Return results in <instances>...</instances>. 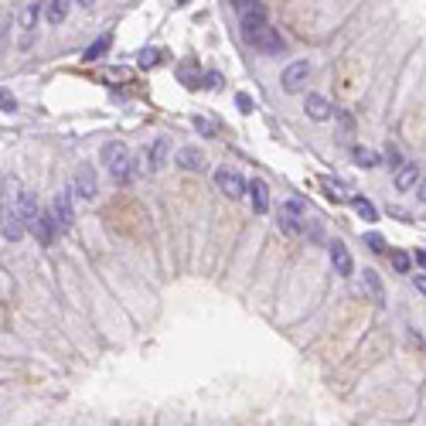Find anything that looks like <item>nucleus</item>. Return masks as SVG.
<instances>
[{
    "label": "nucleus",
    "mask_w": 426,
    "mask_h": 426,
    "mask_svg": "<svg viewBox=\"0 0 426 426\" xmlns=\"http://www.w3.org/2000/svg\"><path fill=\"white\" fill-rule=\"evenodd\" d=\"M72 191V188H69ZM69 191H58L55 198H52V205H48V215L55 218V225H58V232H69L72 229V222H76V212H72V194Z\"/></svg>",
    "instance_id": "4"
},
{
    "label": "nucleus",
    "mask_w": 426,
    "mask_h": 426,
    "mask_svg": "<svg viewBox=\"0 0 426 426\" xmlns=\"http://www.w3.org/2000/svg\"><path fill=\"white\" fill-rule=\"evenodd\" d=\"M161 65V52L157 48H144L140 52V69H157Z\"/></svg>",
    "instance_id": "26"
},
{
    "label": "nucleus",
    "mask_w": 426,
    "mask_h": 426,
    "mask_svg": "<svg viewBox=\"0 0 426 426\" xmlns=\"http://www.w3.org/2000/svg\"><path fill=\"white\" fill-rule=\"evenodd\" d=\"M269 21H266V7L256 0L253 7H246V10H239V27H243V38L246 34H253V31H259V27H266Z\"/></svg>",
    "instance_id": "9"
},
{
    "label": "nucleus",
    "mask_w": 426,
    "mask_h": 426,
    "mask_svg": "<svg viewBox=\"0 0 426 426\" xmlns=\"http://www.w3.org/2000/svg\"><path fill=\"white\" fill-rule=\"evenodd\" d=\"M365 246H368L372 253H385V239H382L379 232H368V236H365Z\"/></svg>",
    "instance_id": "28"
},
{
    "label": "nucleus",
    "mask_w": 426,
    "mask_h": 426,
    "mask_svg": "<svg viewBox=\"0 0 426 426\" xmlns=\"http://www.w3.org/2000/svg\"><path fill=\"white\" fill-rule=\"evenodd\" d=\"M351 205H355L358 218H365V222H375V218H379V215H375V205H372L368 198H351Z\"/></svg>",
    "instance_id": "23"
},
{
    "label": "nucleus",
    "mask_w": 426,
    "mask_h": 426,
    "mask_svg": "<svg viewBox=\"0 0 426 426\" xmlns=\"http://www.w3.org/2000/svg\"><path fill=\"white\" fill-rule=\"evenodd\" d=\"M102 164H106V170L113 174V181L116 184H126L133 174H137V161L130 157V147L123 144V140H109V144H102Z\"/></svg>",
    "instance_id": "1"
},
{
    "label": "nucleus",
    "mask_w": 426,
    "mask_h": 426,
    "mask_svg": "<svg viewBox=\"0 0 426 426\" xmlns=\"http://www.w3.org/2000/svg\"><path fill=\"white\" fill-rule=\"evenodd\" d=\"M34 236H38V243H41V246H52V243H55L58 225H55V218H52L48 212H41V218L34 222Z\"/></svg>",
    "instance_id": "17"
},
{
    "label": "nucleus",
    "mask_w": 426,
    "mask_h": 426,
    "mask_svg": "<svg viewBox=\"0 0 426 426\" xmlns=\"http://www.w3.org/2000/svg\"><path fill=\"white\" fill-rule=\"evenodd\" d=\"M79 3H82V7H89V3H92V0H79Z\"/></svg>",
    "instance_id": "35"
},
{
    "label": "nucleus",
    "mask_w": 426,
    "mask_h": 426,
    "mask_svg": "<svg viewBox=\"0 0 426 426\" xmlns=\"http://www.w3.org/2000/svg\"><path fill=\"white\" fill-rule=\"evenodd\" d=\"M321 188L328 191L331 201H351V194H348L351 188H348L344 181H338V177H321Z\"/></svg>",
    "instance_id": "20"
},
{
    "label": "nucleus",
    "mask_w": 426,
    "mask_h": 426,
    "mask_svg": "<svg viewBox=\"0 0 426 426\" xmlns=\"http://www.w3.org/2000/svg\"><path fill=\"white\" fill-rule=\"evenodd\" d=\"M24 229H27V225H24V218L17 215V208L3 201V239H7V243H17V239L24 236Z\"/></svg>",
    "instance_id": "12"
},
{
    "label": "nucleus",
    "mask_w": 426,
    "mask_h": 426,
    "mask_svg": "<svg viewBox=\"0 0 426 426\" xmlns=\"http://www.w3.org/2000/svg\"><path fill=\"white\" fill-rule=\"evenodd\" d=\"M355 161H358L361 168H379V154L368 150V147H355Z\"/></svg>",
    "instance_id": "24"
},
{
    "label": "nucleus",
    "mask_w": 426,
    "mask_h": 426,
    "mask_svg": "<svg viewBox=\"0 0 426 426\" xmlns=\"http://www.w3.org/2000/svg\"><path fill=\"white\" fill-rule=\"evenodd\" d=\"M72 191L79 198H85V201H92L99 194V177H96V170L89 168V164H82V168L72 174Z\"/></svg>",
    "instance_id": "7"
},
{
    "label": "nucleus",
    "mask_w": 426,
    "mask_h": 426,
    "mask_svg": "<svg viewBox=\"0 0 426 426\" xmlns=\"http://www.w3.org/2000/svg\"><path fill=\"white\" fill-rule=\"evenodd\" d=\"M328 256H331V266H335V273L338 276H351L355 273V262H351V253H348V246L335 239L331 246H328Z\"/></svg>",
    "instance_id": "11"
},
{
    "label": "nucleus",
    "mask_w": 426,
    "mask_h": 426,
    "mask_svg": "<svg viewBox=\"0 0 426 426\" xmlns=\"http://www.w3.org/2000/svg\"><path fill=\"white\" fill-rule=\"evenodd\" d=\"M304 109H307V116H311V120L324 123V120H331V109H335V106H331V102H328L324 96L311 92V96H307V102H304Z\"/></svg>",
    "instance_id": "15"
},
{
    "label": "nucleus",
    "mask_w": 426,
    "mask_h": 426,
    "mask_svg": "<svg viewBox=\"0 0 426 426\" xmlns=\"http://www.w3.org/2000/svg\"><path fill=\"white\" fill-rule=\"evenodd\" d=\"M361 283H365V290L372 293V300L382 307V304H385V287H382V276H379L375 269H361Z\"/></svg>",
    "instance_id": "18"
},
{
    "label": "nucleus",
    "mask_w": 426,
    "mask_h": 426,
    "mask_svg": "<svg viewBox=\"0 0 426 426\" xmlns=\"http://www.w3.org/2000/svg\"><path fill=\"white\" fill-rule=\"evenodd\" d=\"M0 106H3V113H17V99H14L7 89L0 92Z\"/></svg>",
    "instance_id": "29"
},
{
    "label": "nucleus",
    "mask_w": 426,
    "mask_h": 426,
    "mask_svg": "<svg viewBox=\"0 0 426 426\" xmlns=\"http://www.w3.org/2000/svg\"><path fill=\"white\" fill-rule=\"evenodd\" d=\"M144 164H150V170H161L168 164V137H157L150 144V150L144 154Z\"/></svg>",
    "instance_id": "16"
},
{
    "label": "nucleus",
    "mask_w": 426,
    "mask_h": 426,
    "mask_svg": "<svg viewBox=\"0 0 426 426\" xmlns=\"http://www.w3.org/2000/svg\"><path fill=\"white\" fill-rule=\"evenodd\" d=\"M307 79H311V65L307 62L287 65V72H283V92H300L307 85Z\"/></svg>",
    "instance_id": "10"
},
{
    "label": "nucleus",
    "mask_w": 426,
    "mask_h": 426,
    "mask_svg": "<svg viewBox=\"0 0 426 426\" xmlns=\"http://www.w3.org/2000/svg\"><path fill=\"white\" fill-rule=\"evenodd\" d=\"M177 168L181 170H201L205 168V154L198 147H181L177 150Z\"/></svg>",
    "instance_id": "19"
},
{
    "label": "nucleus",
    "mask_w": 426,
    "mask_h": 426,
    "mask_svg": "<svg viewBox=\"0 0 426 426\" xmlns=\"http://www.w3.org/2000/svg\"><path fill=\"white\" fill-rule=\"evenodd\" d=\"M215 188L225 194V198H243L249 191V184L243 181V174L232 168H218L215 170Z\"/></svg>",
    "instance_id": "6"
},
{
    "label": "nucleus",
    "mask_w": 426,
    "mask_h": 426,
    "mask_svg": "<svg viewBox=\"0 0 426 426\" xmlns=\"http://www.w3.org/2000/svg\"><path fill=\"white\" fill-rule=\"evenodd\" d=\"M38 14H41L38 0H34V3H24V7H21V14H17V45H21V48H27V45L34 41Z\"/></svg>",
    "instance_id": "5"
},
{
    "label": "nucleus",
    "mask_w": 426,
    "mask_h": 426,
    "mask_svg": "<svg viewBox=\"0 0 426 426\" xmlns=\"http://www.w3.org/2000/svg\"><path fill=\"white\" fill-rule=\"evenodd\" d=\"M389 259H392V269H396V273H410V256L403 253V249H392Z\"/></svg>",
    "instance_id": "27"
},
{
    "label": "nucleus",
    "mask_w": 426,
    "mask_h": 426,
    "mask_svg": "<svg viewBox=\"0 0 426 426\" xmlns=\"http://www.w3.org/2000/svg\"><path fill=\"white\" fill-rule=\"evenodd\" d=\"M72 10V0H48V24H62Z\"/></svg>",
    "instance_id": "22"
},
{
    "label": "nucleus",
    "mask_w": 426,
    "mask_h": 426,
    "mask_svg": "<svg viewBox=\"0 0 426 426\" xmlns=\"http://www.w3.org/2000/svg\"><path fill=\"white\" fill-rule=\"evenodd\" d=\"M416 198H420V201H426V174L420 177V184H416Z\"/></svg>",
    "instance_id": "31"
},
{
    "label": "nucleus",
    "mask_w": 426,
    "mask_h": 426,
    "mask_svg": "<svg viewBox=\"0 0 426 426\" xmlns=\"http://www.w3.org/2000/svg\"><path fill=\"white\" fill-rule=\"evenodd\" d=\"M246 41L253 45L256 52H262V55H280V52H287V41L280 38V31L276 27H259V31H253V34H246Z\"/></svg>",
    "instance_id": "3"
},
{
    "label": "nucleus",
    "mask_w": 426,
    "mask_h": 426,
    "mask_svg": "<svg viewBox=\"0 0 426 426\" xmlns=\"http://www.w3.org/2000/svg\"><path fill=\"white\" fill-rule=\"evenodd\" d=\"M420 164H413V161H406V164H399L396 168V188L399 191H413L416 184H420Z\"/></svg>",
    "instance_id": "14"
},
{
    "label": "nucleus",
    "mask_w": 426,
    "mask_h": 426,
    "mask_svg": "<svg viewBox=\"0 0 426 426\" xmlns=\"http://www.w3.org/2000/svg\"><path fill=\"white\" fill-rule=\"evenodd\" d=\"M246 194H249V201H253V212H256V215H266V212H269V188H266V181L253 177Z\"/></svg>",
    "instance_id": "13"
},
{
    "label": "nucleus",
    "mask_w": 426,
    "mask_h": 426,
    "mask_svg": "<svg viewBox=\"0 0 426 426\" xmlns=\"http://www.w3.org/2000/svg\"><path fill=\"white\" fill-rule=\"evenodd\" d=\"M14 208H17V215L24 218V225H27V229H34V222L41 218V208H38V198H34V191H17V198H14Z\"/></svg>",
    "instance_id": "8"
},
{
    "label": "nucleus",
    "mask_w": 426,
    "mask_h": 426,
    "mask_svg": "<svg viewBox=\"0 0 426 426\" xmlns=\"http://www.w3.org/2000/svg\"><path fill=\"white\" fill-rule=\"evenodd\" d=\"M109 45H113V34H99V38H96V41L85 48L82 58H85V62H96V58H102V55L109 52Z\"/></svg>",
    "instance_id": "21"
},
{
    "label": "nucleus",
    "mask_w": 426,
    "mask_h": 426,
    "mask_svg": "<svg viewBox=\"0 0 426 426\" xmlns=\"http://www.w3.org/2000/svg\"><path fill=\"white\" fill-rule=\"evenodd\" d=\"M420 262H423V266H426V253H420Z\"/></svg>",
    "instance_id": "34"
},
{
    "label": "nucleus",
    "mask_w": 426,
    "mask_h": 426,
    "mask_svg": "<svg viewBox=\"0 0 426 426\" xmlns=\"http://www.w3.org/2000/svg\"><path fill=\"white\" fill-rule=\"evenodd\" d=\"M256 0H232V7H236V10H246V7H253Z\"/></svg>",
    "instance_id": "32"
},
{
    "label": "nucleus",
    "mask_w": 426,
    "mask_h": 426,
    "mask_svg": "<svg viewBox=\"0 0 426 426\" xmlns=\"http://www.w3.org/2000/svg\"><path fill=\"white\" fill-rule=\"evenodd\" d=\"M413 283H416V290H420V293H423V297H426V276H416Z\"/></svg>",
    "instance_id": "33"
},
{
    "label": "nucleus",
    "mask_w": 426,
    "mask_h": 426,
    "mask_svg": "<svg viewBox=\"0 0 426 426\" xmlns=\"http://www.w3.org/2000/svg\"><path fill=\"white\" fill-rule=\"evenodd\" d=\"M191 123H194V130H198V133H201V137H212V140H215V137H218V130H215V123H212V120H208V116H194V120H191Z\"/></svg>",
    "instance_id": "25"
},
{
    "label": "nucleus",
    "mask_w": 426,
    "mask_h": 426,
    "mask_svg": "<svg viewBox=\"0 0 426 426\" xmlns=\"http://www.w3.org/2000/svg\"><path fill=\"white\" fill-rule=\"evenodd\" d=\"M236 102H239V109H243V113H253V99H249L246 92H239V96H236Z\"/></svg>",
    "instance_id": "30"
},
{
    "label": "nucleus",
    "mask_w": 426,
    "mask_h": 426,
    "mask_svg": "<svg viewBox=\"0 0 426 426\" xmlns=\"http://www.w3.org/2000/svg\"><path fill=\"white\" fill-rule=\"evenodd\" d=\"M276 225L287 232V236H304L307 232V208L304 201H283L280 212H276Z\"/></svg>",
    "instance_id": "2"
}]
</instances>
